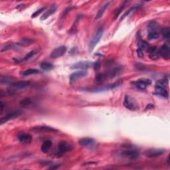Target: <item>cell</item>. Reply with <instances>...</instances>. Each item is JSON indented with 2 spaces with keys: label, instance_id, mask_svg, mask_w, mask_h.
<instances>
[{
  "label": "cell",
  "instance_id": "cell-1",
  "mask_svg": "<svg viewBox=\"0 0 170 170\" xmlns=\"http://www.w3.org/2000/svg\"><path fill=\"white\" fill-rule=\"evenodd\" d=\"M120 154L124 158L131 160H136L139 158L140 152L138 150L132 146H127L122 149Z\"/></svg>",
  "mask_w": 170,
  "mask_h": 170
},
{
  "label": "cell",
  "instance_id": "cell-2",
  "mask_svg": "<svg viewBox=\"0 0 170 170\" xmlns=\"http://www.w3.org/2000/svg\"><path fill=\"white\" fill-rule=\"evenodd\" d=\"M124 106L126 109H128L132 111H136L139 109L138 104L137 102L134 101V98H131L129 95H125L124 100Z\"/></svg>",
  "mask_w": 170,
  "mask_h": 170
},
{
  "label": "cell",
  "instance_id": "cell-3",
  "mask_svg": "<svg viewBox=\"0 0 170 170\" xmlns=\"http://www.w3.org/2000/svg\"><path fill=\"white\" fill-rule=\"evenodd\" d=\"M22 114H23V112L20 110H15V111H12V112L8 113L7 114L4 116V117L1 118V119H0V124L3 125L4 124L7 122L8 121L15 119V118L20 116Z\"/></svg>",
  "mask_w": 170,
  "mask_h": 170
},
{
  "label": "cell",
  "instance_id": "cell-4",
  "mask_svg": "<svg viewBox=\"0 0 170 170\" xmlns=\"http://www.w3.org/2000/svg\"><path fill=\"white\" fill-rule=\"evenodd\" d=\"M103 33H104V29L102 27L99 28L98 30H97L95 35L93 36V39H92L90 42V45H89V47H90V51L93 50L94 48L95 47L97 44L99 43L100 40L101 39L102 35H103Z\"/></svg>",
  "mask_w": 170,
  "mask_h": 170
},
{
  "label": "cell",
  "instance_id": "cell-5",
  "mask_svg": "<svg viewBox=\"0 0 170 170\" xmlns=\"http://www.w3.org/2000/svg\"><path fill=\"white\" fill-rule=\"evenodd\" d=\"M132 84L133 85V86H135L137 89L143 90H145V89L147 88L148 86H150L152 84V80L148 79H143L136 80V81L132 82Z\"/></svg>",
  "mask_w": 170,
  "mask_h": 170
},
{
  "label": "cell",
  "instance_id": "cell-6",
  "mask_svg": "<svg viewBox=\"0 0 170 170\" xmlns=\"http://www.w3.org/2000/svg\"><path fill=\"white\" fill-rule=\"evenodd\" d=\"M67 51V48L66 46L61 45L59 47L55 48V49L52 51V52L51 53V57L53 59H57L59 57L63 56L64 54L66 53Z\"/></svg>",
  "mask_w": 170,
  "mask_h": 170
},
{
  "label": "cell",
  "instance_id": "cell-7",
  "mask_svg": "<svg viewBox=\"0 0 170 170\" xmlns=\"http://www.w3.org/2000/svg\"><path fill=\"white\" fill-rule=\"evenodd\" d=\"M94 63L90 61H80L77 62L76 63H74L71 67V69H87L88 68L93 67Z\"/></svg>",
  "mask_w": 170,
  "mask_h": 170
},
{
  "label": "cell",
  "instance_id": "cell-8",
  "mask_svg": "<svg viewBox=\"0 0 170 170\" xmlns=\"http://www.w3.org/2000/svg\"><path fill=\"white\" fill-rule=\"evenodd\" d=\"M31 131L35 132V133H39V132H48V133H56L58 132V129L50 127V126H35L31 128Z\"/></svg>",
  "mask_w": 170,
  "mask_h": 170
},
{
  "label": "cell",
  "instance_id": "cell-9",
  "mask_svg": "<svg viewBox=\"0 0 170 170\" xmlns=\"http://www.w3.org/2000/svg\"><path fill=\"white\" fill-rule=\"evenodd\" d=\"M72 150H73V146L69 142H61L58 145L59 152L61 155L66 152H71Z\"/></svg>",
  "mask_w": 170,
  "mask_h": 170
},
{
  "label": "cell",
  "instance_id": "cell-10",
  "mask_svg": "<svg viewBox=\"0 0 170 170\" xmlns=\"http://www.w3.org/2000/svg\"><path fill=\"white\" fill-rule=\"evenodd\" d=\"M87 74H88V72L86 71H85V70L75 72H73V73H72L71 75H70V77H69L70 82H71V84H72V83L75 82L79 79H81V78L86 76Z\"/></svg>",
  "mask_w": 170,
  "mask_h": 170
},
{
  "label": "cell",
  "instance_id": "cell-11",
  "mask_svg": "<svg viewBox=\"0 0 170 170\" xmlns=\"http://www.w3.org/2000/svg\"><path fill=\"white\" fill-rule=\"evenodd\" d=\"M17 138L19 140V142L25 144H30L32 140H33V137L31 134L24 133V132H21V133L19 134L17 136Z\"/></svg>",
  "mask_w": 170,
  "mask_h": 170
},
{
  "label": "cell",
  "instance_id": "cell-12",
  "mask_svg": "<svg viewBox=\"0 0 170 170\" xmlns=\"http://www.w3.org/2000/svg\"><path fill=\"white\" fill-rule=\"evenodd\" d=\"M164 153V150L161 149H151L148 150L144 152V156L148 158H156L160 156Z\"/></svg>",
  "mask_w": 170,
  "mask_h": 170
},
{
  "label": "cell",
  "instance_id": "cell-13",
  "mask_svg": "<svg viewBox=\"0 0 170 170\" xmlns=\"http://www.w3.org/2000/svg\"><path fill=\"white\" fill-rule=\"evenodd\" d=\"M160 56L166 60H168L170 57V49L169 46L168 44H164L159 48Z\"/></svg>",
  "mask_w": 170,
  "mask_h": 170
},
{
  "label": "cell",
  "instance_id": "cell-14",
  "mask_svg": "<svg viewBox=\"0 0 170 170\" xmlns=\"http://www.w3.org/2000/svg\"><path fill=\"white\" fill-rule=\"evenodd\" d=\"M155 94L156 95H158L159 96L162 97L163 98H168V91L166 90V88L164 87H161V86H157L156 85L155 87Z\"/></svg>",
  "mask_w": 170,
  "mask_h": 170
},
{
  "label": "cell",
  "instance_id": "cell-15",
  "mask_svg": "<svg viewBox=\"0 0 170 170\" xmlns=\"http://www.w3.org/2000/svg\"><path fill=\"white\" fill-rule=\"evenodd\" d=\"M148 52L150 58L152 60H156L160 56L159 48L157 47H150L148 48Z\"/></svg>",
  "mask_w": 170,
  "mask_h": 170
},
{
  "label": "cell",
  "instance_id": "cell-16",
  "mask_svg": "<svg viewBox=\"0 0 170 170\" xmlns=\"http://www.w3.org/2000/svg\"><path fill=\"white\" fill-rule=\"evenodd\" d=\"M31 85V83L29 81H17L11 85L14 89H24L29 87Z\"/></svg>",
  "mask_w": 170,
  "mask_h": 170
},
{
  "label": "cell",
  "instance_id": "cell-17",
  "mask_svg": "<svg viewBox=\"0 0 170 170\" xmlns=\"http://www.w3.org/2000/svg\"><path fill=\"white\" fill-rule=\"evenodd\" d=\"M57 8H58V6L56 4L52 5L49 7V9H48L47 12H46L43 15V16L40 20H41V21H44L45 20H47V19L51 15H53V13H55L56 12V11L57 10Z\"/></svg>",
  "mask_w": 170,
  "mask_h": 170
},
{
  "label": "cell",
  "instance_id": "cell-18",
  "mask_svg": "<svg viewBox=\"0 0 170 170\" xmlns=\"http://www.w3.org/2000/svg\"><path fill=\"white\" fill-rule=\"evenodd\" d=\"M120 85V82H118L114 83V84L109 85H107L106 86H104V87L92 89V90H90V91L94 92V93H97V92H102V91H105V90H111V89L115 88L116 87H117V86H118Z\"/></svg>",
  "mask_w": 170,
  "mask_h": 170
},
{
  "label": "cell",
  "instance_id": "cell-19",
  "mask_svg": "<svg viewBox=\"0 0 170 170\" xmlns=\"http://www.w3.org/2000/svg\"><path fill=\"white\" fill-rule=\"evenodd\" d=\"M79 144L82 147H88L94 144V140L91 137H84L79 140Z\"/></svg>",
  "mask_w": 170,
  "mask_h": 170
},
{
  "label": "cell",
  "instance_id": "cell-20",
  "mask_svg": "<svg viewBox=\"0 0 170 170\" xmlns=\"http://www.w3.org/2000/svg\"><path fill=\"white\" fill-rule=\"evenodd\" d=\"M110 3H111L110 1H106V3H104V4L102 5L101 7L100 8L99 10L98 11V13H97V14L96 15L95 20H98V19L101 18L102 17V15H103V14L104 13L105 11H106L107 8L109 7Z\"/></svg>",
  "mask_w": 170,
  "mask_h": 170
},
{
  "label": "cell",
  "instance_id": "cell-21",
  "mask_svg": "<svg viewBox=\"0 0 170 170\" xmlns=\"http://www.w3.org/2000/svg\"><path fill=\"white\" fill-rule=\"evenodd\" d=\"M0 82L1 85H12L13 83H14V79L12 77H8V76H4L1 75L0 77Z\"/></svg>",
  "mask_w": 170,
  "mask_h": 170
},
{
  "label": "cell",
  "instance_id": "cell-22",
  "mask_svg": "<svg viewBox=\"0 0 170 170\" xmlns=\"http://www.w3.org/2000/svg\"><path fill=\"white\" fill-rule=\"evenodd\" d=\"M39 52V49H34L33 51H30V52H29L27 55L23 57L22 59H21L20 60L17 61V62H22V61H28L29 59H31L32 57H33V56L37 55V53Z\"/></svg>",
  "mask_w": 170,
  "mask_h": 170
},
{
  "label": "cell",
  "instance_id": "cell-23",
  "mask_svg": "<svg viewBox=\"0 0 170 170\" xmlns=\"http://www.w3.org/2000/svg\"><path fill=\"white\" fill-rule=\"evenodd\" d=\"M35 41L32 39L29 38H23L20 41L17 43V44L20 46V47H24V46H29L30 45L33 44Z\"/></svg>",
  "mask_w": 170,
  "mask_h": 170
},
{
  "label": "cell",
  "instance_id": "cell-24",
  "mask_svg": "<svg viewBox=\"0 0 170 170\" xmlns=\"http://www.w3.org/2000/svg\"><path fill=\"white\" fill-rule=\"evenodd\" d=\"M51 146H52V142H51V140H47V141H45L41 145V152L45 153H47Z\"/></svg>",
  "mask_w": 170,
  "mask_h": 170
},
{
  "label": "cell",
  "instance_id": "cell-25",
  "mask_svg": "<svg viewBox=\"0 0 170 170\" xmlns=\"http://www.w3.org/2000/svg\"><path fill=\"white\" fill-rule=\"evenodd\" d=\"M40 67H41V69H43V71H48L54 68V65L52 63H48V62H42V63L40 64Z\"/></svg>",
  "mask_w": 170,
  "mask_h": 170
},
{
  "label": "cell",
  "instance_id": "cell-26",
  "mask_svg": "<svg viewBox=\"0 0 170 170\" xmlns=\"http://www.w3.org/2000/svg\"><path fill=\"white\" fill-rule=\"evenodd\" d=\"M39 71L37 69H34V68L28 69L22 72V76L28 77V76H30V75L37 74V73H39Z\"/></svg>",
  "mask_w": 170,
  "mask_h": 170
},
{
  "label": "cell",
  "instance_id": "cell-27",
  "mask_svg": "<svg viewBox=\"0 0 170 170\" xmlns=\"http://www.w3.org/2000/svg\"><path fill=\"white\" fill-rule=\"evenodd\" d=\"M19 47H21L20 45H19L17 43H16V44H14V43H12V44H9V45H7L4 46V47H3L1 49V52L3 51H7V50H10V49H17Z\"/></svg>",
  "mask_w": 170,
  "mask_h": 170
},
{
  "label": "cell",
  "instance_id": "cell-28",
  "mask_svg": "<svg viewBox=\"0 0 170 170\" xmlns=\"http://www.w3.org/2000/svg\"><path fill=\"white\" fill-rule=\"evenodd\" d=\"M128 1H124L122 4L120 5V6L118 8V9L115 11V12H114V19L116 20L118 16H119V15L121 13V12H122V10L124 9V7H126V4H128Z\"/></svg>",
  "mask_w": 170,
  "mask_h": 170
},
{
  "label": "cell",
  "instance_id": "cell-29",
  "mask_svg": "<svg viewBox=\"0 0 170 170\" xmlns=\"http://www.w3.org/2000/svg\"><path fill=\"white\" fill-rule=\"evenodd\" d=\"M161 33L165 39L169 40L170 39V29L168 27H166L161 29Z\"/></svg>",
  "mask_w": 170,
  "mask_h": 170
},
{
  "label": "cell",
  "instance_id": "cell-30",
  "mask_svg": "<svg viewBox=\"0 0 170 170\" xmlns=\"http://www.w3.org/2000/svg\"><path fill=\"white\" fill-rule=\"evenodd\" d=\"M106 79H107L106 73H101L96 75L95 77V81L97 83H102L106 80Z\"/></svg>",
  "mask_w": 170,
  "mask_h": 170
},
{
  "label": "cell",
  "instance_id": "cell-31",
  "mask_svg": "<svg viewBox=\"0 0 170 170\" xmlns=\"http://www.w3.org/2000/svg\"><path fill=\"white\" fill-rule=\"evenodd\" d=\"M140 6H141V5L140 4H136V5H133V6H132L130 9H128L127 12H126L123 15H122V17H121V20H124V19L125 17H127L128 15H129V13H130L132 12H133L134 10H135V9H136L137 8H138V7H140Z\"/></svg>",
  "mask_w": 170,
  "mask_h": 170
},
{
  "label": "cell",
  "instance_id": "cell-32",
  "mask_svg": "<svg viewBox=\"0 0 170 170\" xmlns=\"http://www.w3.org/2000/svg\"><path fill=\"white\" fill-rule=\"evenodd\" d=\"M148 38L149 40H156L159 38V34L157 31L148 32Z\"/></svg>",
  "mask_w": 170,
  "mask_h": 170
},
{
  "label": "cell",
  "instance_id": "cell-33",
  "mask_svg": "<svg viewBox=\"0 0 170 170\" xmlns=\"http://www.w3.org/2000/svg\"><path fill=\"white\" fill-rule=\"evenodd\" d=\"M32 102H32L31 99L29 98H26L21 100L20 102V105L23 107H27L29 106H30V105L32 104Z\"/></svg>",
  "mask_w": 170,
  "mask_h": 170
},
{
  "label": "cell",
  "instance_id": "cell-34",
  "mask_svg": "<svg viewBox=\"0 0 170 170\" xmlns=\"http://www.w3.org/2000/svg\"><path fill=\"white\" fill-rule=\"evenodd\" d=\"M158 24L156 23L155 21H152V22L150 23L149 25L148 26V31L150 32V31H156L158 29Z\"/></svg>",
  "mask_w": 170,
  "mask_h": 170
},
{
  "label": "cell",
  "instance_id": "cell-35",
  "mask_svg": "<svg viewBox=\"0 0 170 170\" xmlns=\"http://www.w3.org/2000/svg\"><path fill=\"white\" fill-rule=\"evenodd\" d=\"M148 47V44L144 41H142V40H140L137 43V48H140V49H141L142 51L145 50V48H147Z\"/></svg>",
  "mask_w": 170,
  "mask_h": 170
},
{
  "label": "cell",
  "instance_id": "cell-36",
  "mask_svg": "<svg viewBox=\"0 0 170 170\" xmlns=\"http://www.w3.org/2000/svg\"><path fill=\"white\" fill-rule=\"evenodd\" d=\"M167 85H168V81H167L166 80H158V81L156 83V85L160 86H161V87H164V88H166Z\"/></svg>",
  "mask_w": 170,
  "mask_h": 170
},
{
  "label": "cell",
  "instance_id": "cell-37",
  "mask_svg": "<svg viewBox=\"0 0 170 170\" xmlns=\"http://www.w3.org/2000/svg\"><path fill=\"white\" fill-rule=\"evenodd\" d=\"M45 9V7H41V8H40V9H39L38 10H37L36 12H35L33 13V14H32L31 17H32V18H35V17H37V16L41 14V13Z\"/></svg>",
  "mask_w": 170,
  "mask_h": 170
},
{
  "label": "cell",
  "instance_id": "cell-38",
  "mask_svg": "<svg viewBox=\"0 0 170 170\" xmlns=\"http://www.w3.org/2000/svg\"><path fill=\"white\" fill-rule=\"evenodd\" d=\"M136 52H137V56H139V57L142 58V57H144V51L140 49V48H137Z\"/></svg>",
  "mask_w": 170,
  "mask_h": 170
},
{
  "label": "cell",
  "instance_id": "cell-39",
  "mask_svg": "<svg viewBox=\"0 0 170 170\" xmlns=\"http://www.w3.org/2000/svg\"><path fill=\"white\" fill-rule=\"evenodd\" d=\"M59 167H60V164H54V165L50 167V168H48V169H55L59 168Z\"/></svg>",
  "mask_w": 170,
  "mask_h": 170
},
{
  "label": "cell",
  "instance_id": "cell-40",
  "mask_svg": "<svg viewBox=\"0 0 170 170\" xmlns=\"http://www.w3.org/2000/svg\"><path fill=\"white\" fill-rule=\"evenodd\" d=\"M100 67V63L98 61H96L95 63H94L93 64V67L95 69H98V67Z\"/></svg>",
  "mask_w": 170,
  "mask_h": 170
},
{
  "label": "cell",
  "instance_id": "cell-41",
  "mask_svg": "<svg viewBox=\"0 0 170 170\" xmlns=\"http://www.w3.org/2000/svg\"><path fill=\"white\" fill-rule=\"evenodd\" d=\"M153 108H154V106H153V104H148L146 107V110L150 109H153Z\"/></svg>",
  "mask_w": 170,
  "mask_h": 170
},
{
  "label": "cell",
  "instance_id": "cell-42",
  "mask_svg": "<svg viewBox=\"0 0 170 170\" xmlns=\"http://www.w3.org/2000/svg\"><path fill=\"white\" fill-rule=\"evenodd\" d=\"M0 107H1V111H2L3 109H4V104L3 103L2 101L1 102V103H0Z\"/></svg>",
  "mask_w": 170,
  "mask_h": 170
},
{
  "label": "cell",
  "instance_id": "cell-43",
  "mask_svg": "<svg viewBox=\"0 0 170 170\" xmlns=\"http://www.w3.org/2000/svg\"><path fill=\"white\" fill-rule=\"evenodd\" d=\"M168 165L169 166V156H168Z\"/></svg>",
  "mask_w": 170,
  "mask_h": 170
}]
</instances>
